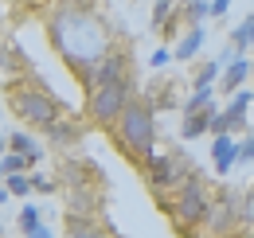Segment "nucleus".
<instances>
[{"label":"nucleus","instance_id":"f257e3e1","mask_svg":"<svg viewBox=\"0 0 254 238\" xmlns=\"http://www.w3.org/2000/svg\"><path fill=\"white\" fill-rule=\"evenodd\" d=\"M47 43L51 51L63 59V66L82 82L86 70L94 66L122 35H114V28L106 24V16L98 8H74V4H55L47 12Z\"/></svg>","mask_w":254,"mask_h":238},{"label":"nucleus","instance_id":"f03ea898","mask_svg":"<svg viewBox=\"0 0 254 238\" xmlns=\"http://www.w3.org/2000/svg\"><path fill=\"white\" fill-rule=\"evenodd\" d=\"M110 137H114V145L126 152L137 168L157 152V114L145 106V98H141V94H137L126 110H122V118L110 125Z\"/></svg>","mask_w":254,"mask_h":238},{"label":"nucleus","instance_id":"7ed1b4c3","mask_svg":"<svg viewBox=\"0 0 254 238\" xmlns=\"http://www.w3.org/2000/svg\"><path fill=\"white\" fill-rule=\"evenodd\" d=\"M4 102H8V110L24 121V125H32L39 133H43L55 118L70 114L63 102L51 94V86H35L28 78H4Z\"/></svg>","mask_w":254,"mask_h":238},{"label":"nucleus","instance_id":"20e7f679","mask_svg":"<svg viewBox=\"0 0 254 238\" xmlns=\"http://www.w3.org/2000/svg\"><path fill=\"white\" fill-rule=\"evenodd\" d=\"M195 172V164H191L188 152H153L145 164H141V176L149 183V191H153V203H157L164 215L172 211V199H176V191L184 187V179Z\"/></svg>","mask_w":254,"mask_h":238},{"label":"nucleus","instance_id":"39448f33","mask_svg":"<svg viewBox=\"0 0 254 238\" xmlns=\"http://www.w3.org/2000/svg\"><path fill=\"white\" fill-rule=\"evenodd\" d=\"M207 199H211V179H207L203 168H195V172L184 179V187L176 191V199H172V211H168L172 231L191 238V231L199 227V219H203V211H207Z\"/></svg>","mask_w":254,"mask_h":238},{"label":"nucleus","instance_id":"423d86ee","mask_svg":"<svg viewBox=\"0 0 254 238\" xmlns=\"http://www.w3.org/2000/svg\"><path fill=\"white\" fill-rule=\"evenodd\" d=\"M239 187L231 183H219L211 187V199H207V211L199 219V227L191 231V238H235L239 235Z\"/></svg>","mask_w":254,"mask_h":238},{"label":"nucleus","instance_id":"0eeeda50","mask_svg":"<svg viewBox=\"0 0 254 238\" xmlns=\"http://www.w3.org/2000/svg\"><path fill=\"white\" fill-rule=\"evenodd\" d=\"M137 94H141V90H137V78H133V82L90 86V90H86V102H82V121H90L94 129H110Z\"/></svg>","mask_w":254,"mask_h":238},{"label":"nucleus","instance_id":"6e6552de","mask_svg":"<svg viewBox=\"0 0 254 238\" xmlns=\"http://www.w3.org/2000/svg\"><path fill=\"white\" fill-rule=\"evenodd\" d=\"M137 78V62H133V47H129L126 39H118L102 59L86 70V78H82V86H110V82H133Z\"/></svg>","mask_w":254,"mask_h":238},{"label":"nucleus","instance_id":"1a4fd4ad","mask_svg":"<svg viewBox=\"0 0 254 238\" xmlns=\"http://www.w3.org/2000/svg\"><path fill=\"white\" fill-rule=\"evenodd\" d=\"M59 191H63L66 215L106 219V187H102V183H70V187H59Z\"/></svg>","mask_w":254,"mask_h":238},{"label":"nucleus","instance_id":"9d476101","mask_svg":"<svg viewBox=\"0 0 254 238\" xmlns=\"http://www.w3.org/2000/svg\"><path fill=\"white\" fill-rule=\"evenodd\" d=\"M254 106V90H235V94H227V106L215 110V118H211V137L215 133H235V129H247V114H251Z\"/></svg>","mask_w":254,"mask_h":238},{"label":"nucleus","instance_id":"9b49d317","mask_svg":"<svg viewBox=\"0 0 254 238\" xmlns=\"http://www.w3.org/2000/svg\"><path fill=\"white\" fill-rule=\"evenodd\" d=\"M43 137H47L51 149L66 152V149H74V145L86 137V125H82V118H74V114H63V118H55L47 129H43Z\"/></svg>","mask_w":254,"mask_h":238},{"label":"nucleus","instance_id":"f8f14e48","mask_svg":"<svg viewBox=\"0 0 254 238\" xmlns=\"http://www.w3.org/2000/svg\"><path fill=\"white\" fill-rule=\"evenodd\" d=\"M0 74L4 78H32L39 70H35V62L24 55V47L16 39H0Z\"/></svg>","mask_w":254,"mask_h":238},{"label":"nucleus","instance_id":"ddd939ff","mask_svg":"<svg viewBox=\"0 0 254 238\" xmlns=\"http://www.w3.org/2000/svg\"><path fill=\"white\" fill-rule=\"evenodd\" d=\"M63 238H118L106 219H90V215H66L63 219Z\"/></svg>","mask_w":254,"mask_h":238},{"label":"nucleus","instance_id":"4468645a","mask_svg":"<svg viewBox=\"0 0 254 238\" xmlns=\"http://www.w3.org/2000/svg\"><path fill=\"white\" fill-rule=\"evenodd\" d=\"M235 160H239V141L231 133H215L211 137V168H215V176H227L235 168Z\"/></svg>","mask_w":254,"mask_h":238},{"label":"nucleus","instance_id":"2eb2a0df","mask_svg":"<svg viewBox=\"0 0 254 238\" xmlns=\"http://www.w3.org/2000/svg\"><path fill=\"white\" fill-rule=\"evenodd\" d=\"M203 43H207V28H203V24L184 28V31H180V39L172 43V62H191L199 51H203Z\"/></svg>","mask_w":254,"mask_h":238},{"label":"nucleus","instance_id":"dca6fc26","mask_svg":"<svg viewBox=\"0 0 254 238\" xmlns=\"http://www.w3.org/2000/svg\"><path fill=\"white\" fill-rule=\"evenodd\" d=\"M215 110H219V102H211V106H203V110H195V114H180V137H184V141H199V137H207V133H211V118H215Z\"/></svg>","mask_w":254,"mask_h":238},{"label":"nucleus","instance_id":"f3484780","mask_svg":"<svg viewBox=\"0 0 254 238\" xmlns=\"http://www.w3.org/2000/svg\"><path fill=\"white\" fill-rule=\"evenodd\" d=\"M247 82H251V55H235V59L219 70V82H215V86H219L223 94H235V90H243Z\"/></svg>","mask_w":254,"mask_h":238},{"label":"nucleus","instance_id":"a211bd4d","mask_svg":"<svg viewBox=\"0 0 254 238\" xmlns=\"http://www.w3.org/2000/svg\"><path fill=\"white\" fill-rule=\"evenodd\" d=\"M172 94H176V82H172V78H153L141 98H145V106H149L153 114H160V110H172V106H176Z\"/></svg>","mask_w":254,"mask_h":238},{"label":"nucleus","instance_id":"6ab92c4d","mask_svg":"<svg viewBox=\"0 0 254 238\" xmlns=\"http://www.w3.org/2000/svg\"><path fill=\"white\" fill-rule=\"evenodd\" d=\"M8 152H20V156H28L35 168H39V164H43V156H47V152H43V145L35 141L28 129H8Z\"/></svg>","mask_w":254,"mask_h":238},{"label":"nucleus","instance_id":"aec40b11","mask_svg":"<svg viewBox=\"0 0 254 238\" xmlns=\"http://www.w3.org/2000/svg\"><path fill=\"white\" fill-rule=\"evenodd\" d=\"M227 47H231L235 55H251V51H254V12H251V16H243V24L231 31Z\"/></svg>","mask_w":254,"mask_h":238},{"label":"nucleus","instance_id":"412c9836","mask_svg":"<svg viewBox=\"0 0 254 238\" xmlns=\"http://www.w3.org/2000/svg\"><path fill=\"white\" fill-rule=\"evenodd\" d=\"M219 70H223V62H203V66H195L191 70V90H215V82H219Z\"/></svg>","mask_w":254,"mask_h":238},{"label":"nucleus","instance_id":"4be33fe9","mask_svg":"<svg viewBox=\"0 0 254 238\" xmlns=\"http://www.w3.org/2000/svg\"><path fill=\"white\" fill-rule=\"evenodd\" d=\"M207 4H211V0H184V4H180V20H184V28H195V24L207 20Z\"/></svg>","mask_w":254,"mask_h":238},{"label":"nucleus","instance_id":"5701e85b","mask_svg":"<svg viewBox=\"0 0 254 238\" xmlns=\"http://www.w3.org/2000/svg\"><path fill=\"white\" fill-rule=\"evenodd\" d=\"M35 227H43V211L35 207V203H24L20 215H16V231H20V235H32Z\"/></svg>","mask_w":254,"mask_h":238},{"label":"nucleus","instance_id":"b1692460","mask_svg":"<svg viewBox=\"0 0 254 238\" xmlns=\"http://www.w3.org/2000/svg\"><path fill=\"white\" fill-rule=\"evenodd\" d=\"M4 191L16 195V199H28V195H32V176H28V172H12V176H4Z\"/></svg>","mask_w":254,"mask_h":238},{"label":"nucleus","instance_id":"393cba45","mask_svg":"<svg viewBox=\"0 0 254 238\" xmlns=\"http://www.w3.org/2000/svg\"><path fill=\"white\" fill-rule=\"evenodd\" d=\"M254 231V187H247L243 195H239V231Z\"/></svg>","mask_w":254,"mask_h":238},{"label":"nucleus","instance_id":"a878e982","mask_svg":"<svg viewBox=\"0 0 254 238\" xmlns=\"http://www.w3.org/2000/svg\"><path fill=\"white\" fill-rule=\"evenodd\" d=\"M211 102H215V90H191V98L180 102V114H195V110H203Z\"/></svg>","mask_w":254,"mask_h":238},{"label":"nucleus","instance_id":"bb28decb","mask_svg":"<svg viewBox=\"0 0 254 238\" xmlns=\"http://www.w3.org/2000/svg\"><path fill=\"white\" fill-rule=\"evenodd\" d=\"M172 8H176V0H153V12H149V28L160 31V24L172 16Z\"/></svg>","mask_w":254,"mask_h":238},{"label":"nucleus","instance_id":"cd10ccee","mask_svg":"<svg viewBox=\"0 0 254 238\" xmlns=\"http://www.w3.org/2000/svg\"><path fill=\"white\" fill-rule=\"evenodd\" d=\"M28 176H32V191H39V195H55V191H59V179L55 176H47V172H28Z\"/></svg>","mask_w":254,"mask_h":238},{"label":"nucleus","instance_id":"c85d7f7f","mask_svg":"<svg viewBox=\"0 0 254 238\" xmlns=\"http://www.w3.org/2000/svg\"><path fill=\"white\" fill-rule=\"evenodd\" d=\"M0 164H4V172H8V176H12V172H32V168H35L32 160H28V156H20V152H4V156H0Z\"/></svg>","mask_w":254,"mask_h":238},{"label":"nucleus","instance_id":"c756f323","mask_svg":"<svg viewBox=\"0 0 254 238\" xmlns=\"http://www.w3.org/2000/svg\"><path fill=\"white\" fill-rule=\"evenodd\" d=\"M235 164H254V129H243V141H239V160Z\"/></svg>","mask_w":254,"mask_h":238},{"label":"nucleus","instance_id":"7c9ffc66","mask_svg":"<svg viewBox=\"0 0 254 238\" xmlns=\"http://www.w3.org/2000/svg\"><path fill=\"white\" fill-rule=\"evenodd\" d=\"M168 62H172V47H157V51L149 55V66H153V70H160V66H168Z\"/></svg>","mask_w":254,"mask_h":238},{"label":"nucleus","instance_id":"2f4dec72","mask_svg":"<svg viewBox=\"0 0 254 238\" xmlns=\"http://www.w3.org/2000/svg\"><path fill=\"white\" fill-rule=\"evenodd\" d=\"M231 4H235V0H211V4H207V20H223V16L231 12Z\"/></svg>","mask_w":254,"mask_h":238},{"label":"nucleus","instance_id":"473e14b6","mask_svg":"<svg viewBox=\"0 0 254 238\" xmlns=\"http://www.w3.org/2000/svg\"><path fill=\"white\" fill-rule=\"evenodd\" d=\"M24 238H55V231H51V227H47V223H43V227H35L32 235H24Z\"/></svg>","mask_w":254,"mask_h":238},{"label":"nucleus","instance_id":"72a5a7b5","mask_svg":"<svg viewBox=\"0 0 254 238\" xmlns=\"http://www.w3.org/2000/svg\"><path fill=\"white\" fill-rule=\"evenodd\" d=\"M63 4H74V8H98L102 0H63Z\"/></svg>","mask_w":254,"mask_h":238},{"label":"nucleus","instance_id":"f704fd0d","mask_svg":"<svg viewBox=\"0 0 254 238\" xmlns=\"http://www.w3.org/2000/svg\"><path fill=\"white\" fill-rule=\"evenodd\" d=\"M12 4H28V8H39V4H51V0H12Z\"/></svg>","mask_w":254,"mask_h":238},{"label":"nucleus","instance_id":"c9c22d12","mask_svg":"<svg viewBox=\"0 0 254 238\" xmlns=\"http://www.w3.org/2000/svg\"><path fill=\"white\" fill-rule=\"evenodd\" d=\"M8 152V133H0V156Z\"/></svg>","mask_w":254,"mask_h":238},{"label":"nucleus","instance_id":"e433bc0d","mask_svg":"<svg viewBox=\"0 0 254 238\" xmlns=\"http://www.w3.org/2000/svg\"><path fill=\"white\" fill-rule=\"evenodd\" d=\"M8 199H12V195H8V191H4V183H0V207H4Z\"/></svg>","mask_w":254,"mask_h":238},{"label":"nucleus","instance_id":"4c0bfd02","mask_svg":"<svg viewBox=\"0 0 254 238\" xmlns=\"http://www.w3.org/2000/svg\"><path fill=\"white\" fill-rule=\"evenodd\" d=\"M251 82H254V51H251Z\"/></svg>","mask_w":254,"mask_h":238},{"label":"nucleus","instance_id":"58836bf2","mask_svg":"<svg viewBox=\"0 0 254 238\" xmlns=\"http://www.w3.org/2000/svg\"><path fill=\"white\" fill-rule=\"evenodd\" d=\"M4 176H8V172H4V164H0V183H4Z\"/></svg>","mask_w":254,"mask_h":238},{"label":"nucleus","instance_id":"ea45409f","mask_svg":"<svg viewBox=\"0 0 254 238\" xmlns=\"http://www.w3.org/2000/svg\"><path fill=\"white\" fill-rule=\"evenodd\" d=\"M133 4H145V0H133Z\"/></svg>","mask_w":254,"mask_h":238},{"label":"nucleus","instance_id":"a19ab883","mask_svg":"<svg viewBox=\"0 0 254 238\" xmlns=\"http://www.w3.org/2000/svg\"><path fill=\"white\" fill-rule=\"evenodd\" d=\"M0 238H4V227H0Z\"/></svg>","mask_w":254,"mask_h":238}]
</instances>
